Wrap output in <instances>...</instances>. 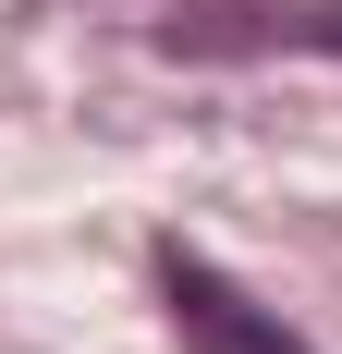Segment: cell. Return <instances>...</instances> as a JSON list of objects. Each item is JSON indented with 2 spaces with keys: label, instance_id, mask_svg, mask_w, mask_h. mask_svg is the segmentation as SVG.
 <instances>
[{
  "label": "cell",
  "instance_id": "1",
  "mask_svg": "<svg viewBox=\"0 0 342 354\" xmlns=\"http://www.w3.org/2000/svg\"><path fill=\"white\" fill-rule=\"evenodd\" d=\"M159 306H171V330H183V354H306L281 330V306H257L244 281H220V269L183 257V245H159Z\"/></svg>",
  "mask_w": 342,
  "mask_h": 354
},
{
  "label": "cell",
  "instance_id": "2",
  "mask_svg": "<svg viewBox=\"0 0 342 354\" xmlns=\"http://www.w3.org/2000/svg\"><path fill=\"white\" fill-rule=\"evenodd\" d=\"M159 49H342V12H244V0H208V12H171Z\"/></svg>",
  "mask_w": 342,
  "mask_h": 354
}]
</instances>
